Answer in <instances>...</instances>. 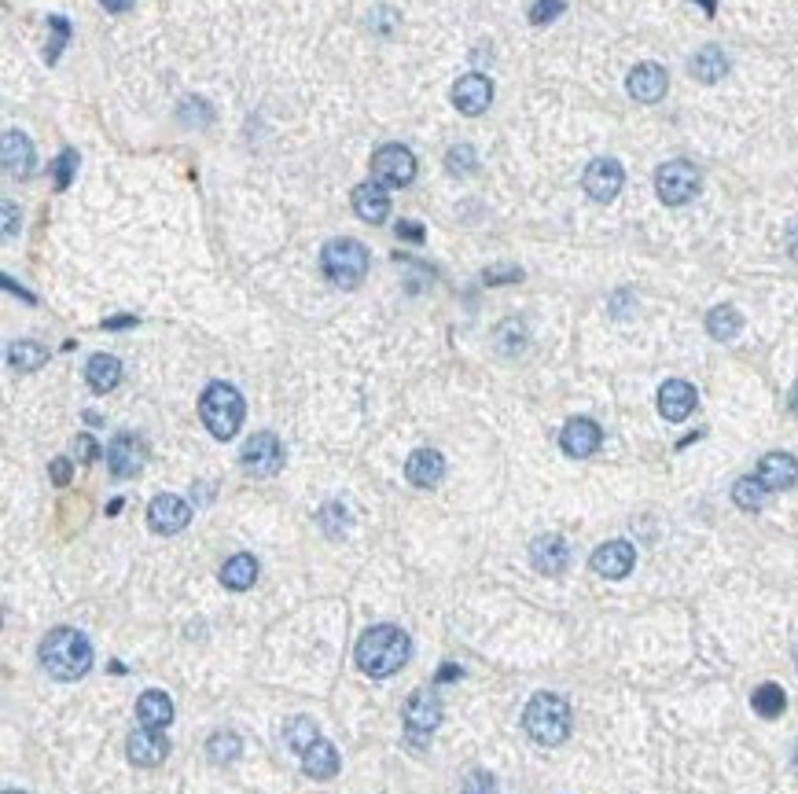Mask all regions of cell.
Returning a JSON list of instances; mask_svg holds the SVG:
<instances>
[{"label": "cell", "instance_id": "obj_3", "mask_svg": "<svg viewBox=\"0 0 798 794\" xmlns=\"http://www.w3.org/2000/svg\"><path fill=\"white\" fill-rule=\"evenodd\" d=\"M526 736L534 739L537 747H559L563 739L570 736V706L563 695L556 692H537L530 703H526L523 714Z\"/></svg>", "mask_w": 798, "mask_h": 794}, {"label": "cell", "instance_id": "obj_27", "mask_svg": "<svg viewBox=\"0 0 798 794\" xmlns=\"http://www.w3.org/2000/svg\"><path fill=\"white\" fill-rule=\"evenodd\" d=\"M137 717L144 728H166L173 721V699L166 692H144L137 699Z\"/></svg>", "mask_w": 798, "mask_h": 794}, {"label": "cell", "instance_id": "obj_50", "mask_svg": "<svg viewBox=\"0 0 798 794\" xmlns=\"http://www.w3.org/2000/svg\"><path fill=\"white\" fill-rule=\"evenodd\" d=\"M787 254H791V258L798 261V225L791 228V232H787Z\"/></svg>", "mask_w": 798, "mask_h": 794}, {"label": "cell", "instance_id": "obj_46", "mask_svg": "<svg viewBox=\"0 0 798 794\" xmlns=\"http://www.w3.org/2000/svg\"><path fill=\"white\" fill-rule=\"evenodd\" d=\"M398 236L412 239V243H423V225H416V221H398V228H394Z\"/></svg>", "mask_w": 798, "mask_h": 794}, {"label": "cell", "instance_id": "obj_30", "mask_svg": "<svg viewBox=\"0 0 798 794\" xmlns=\"http://www.w3.org/2000/svg\"><path fill=\"white\" fill-rule=\"evenodd\" d=\"M45 361H48V350L41 346V342L23 339V342H12V346H8V364H12L15 372H37Z\"/></svg>", "mask_w": 798, "mask_h": 794}, {"label": "cell", "instance_id": "obj_41", "mask_svg": "<svg viewBox=\"0 0 798 794\" xmlns=\"http://www.w3.org/2000/svg\"><path fill=\"white\" fill-rule=\"evenodd\" d=\"M493 791H497V780H493L490 772H471L460 794H493Z\"/></svg>", "mask_w": 798, "mask_h": 794}, {"label": "cell", "instance_id": "obj_35", "mask_svg": "<svg viewBox=\"0 0 798 794\" xmlns=\"http://www.w3.org/2000/svg\"><path fill=\"white\" fill-rule=\"evenodd\" d=\"M445 170L449 173H475L479 170V159H475V148L471 144H456V148L445 151Z\"/></svg>", "mask_w": 798, "mask_h": 794}, {"label": "cell", "instance_id": "obj_21", "mask_svg": "<svg viewBox=\"0 0 798 794\" xmlns=\"http://www.w3.org/2000/svg\"><path fill=\"white\" fill-rule=\"evenodd\" d=\"M354 210L368 225H383L390 214V195L379 181H365L354 188Z\"/></svg>", "mask_w": 798, "mask_h": 794}, {"label": "cell", "instance_id": "obj_14", "mask_svg": "<svg viewBox=\"0 0 798 794\" xmlns=\"http://www.w3.org/2000/svg\"><path fill=\"white\" fill-rule=\"evenodd\" d=\"M699 405V394L692 383H684V379H666L659 386V416L670 423H684Z\"/></svg>", "mask_w": 798, "mask_h": 794}, {"label": "cell", "instance_id": "obj_24", "mask_svg": "<svg viewBox=\"0 0 798 794\" xmlns=\"http://www.w3.org/2000/svg\"><path fill=\"white\" fill-rule=\"evenodd\" d=\"M688 70H692V78L703 81V85H718V81L729 74V56H725L718 45H707L688 59Z\"/></svg>", "mask_w": 798, "mask_h": 794}, {"label": "cell", "instance_id": "obj_22", "mask_svg": "<svg viewBox=\"0 0 798 794\" xmlns=\"http://www.w3.org/2000/svg\"><path fill=\"white\" fill-rule=\"evenodd\" d=\"M445 475V460L442 453L434 449H416V453L405 460V478H409L416 489H434Z\"/></svg>", "mask_w": 798, "mask_h": 794}, {"label": "cell", "instance_id": "obj_51", "mask_svg": "<svg viewBox=\"0 0 798 794\" xmlns=\"http://www.w3.org/2000/svg\"><path fill=\"white\" fill-rule=\"evenodd\" d=\"M460 666H442V673H438V681H453V677H460Z\"/></svg>", "mask_w": 798, "mask_h": 794}, {"label": "cell", "instance_id": "obj_8", "mask_svg": "<svg viewBox=\"0 0 798 794\" xmlns=\"http://www.w3.org/2000/svg\"><path fill=\"white\" fill-rule=\"evenodd\" d=\"M240 464H243V471L254 478H273L276 471L284 467V445H280V438H276L273 431L251 434L240 453Z\"/></svg>", "mask_w": 798, "mask_h": 794}, {"label": "cell", "instance_id": "obj_47", "mask_svg": "<svg viewBox=\"0 0 798 794\" xmlns=\"http://www.w3.org/2000/svg\"><path fill=\"white\" fill-rule=\"evenodd\" d=\"M19 232V214H15V203H4V236H15Z\"/></svg>", "mask_w": 798, "mask_h": 794}, {"label": "cell", "instance_id": "obj_44", "mask_svg": "<svg viewBox=\"0 0 798 794\" xmlns=\"http://www.w3.org/2000/svg\"><path fill=\"white\" fill-rule=\"evenodd\" d=\"M394 19H398V15L390 12V8H376V12L368 15V23L376 26L379 34H390V26H394Z\"/></svg>", "mask_w": 798, "mask_h": 794}, {"label": "cell", "instance_id": "obj_12", "mask_svg": "<svg viewBox=\"0 0 798 794\" xmlns=\"http://www.w3.org/2000/svg\"><path fill=\"white\" fill-rule=\"evenodd\" d=\"M148 522L155 534H181L184 526L192 522V504L181 497H173V493H162V497L151 500L148 508Z\"/></svg>", "mask_w": 798, "mask_h": 794}, {"label": "cell", "instance_id": "obj_25", "mask_svg": "<svg viewBox=\"0 0 798 794\" xmlns=\"http://www.w3.org/2000/svg\"><path fill=\"white\" fill-rule=\"evenodd\" d=\"M85 379H89V386L96 394H107V390H114V386L122 383V361L111 357V353H96L85 364Z\"/></svg>", "mask_w": 798, "mask_h": 794}, {"label": "cell", "instance_id": "obj_48", "mask_svg": "<svg viewBox=\"0 0 798 794\" xmlns=\"http://www.w3.org/2000/svg\"><path fill=\"white\" fill-rule=\"evenodd\" d=\"M100 4H103V8H107V12L122 15V12H129V8L137 4V0H100Z\"/></svg>", "mask_w": 798, "mask_h": 794}, {"label": "cell", "instance_id": "obj_31", "mask_svg": "<svg viewBox=\"0 0 798 794\" xmlns=\"http://www.w3.org/2000/svg\"><path fill=\"white\" fill-rule=\"evenodd\" d=\"M751 706H754V714H758V717L773 721V717H780L787 710V695H784V688H780V684H762V688H754Z\"/></svg>", "mask_w": 798, "mask_h": 794}, {"label": "cell", "instance_id": "obj_2", "mask_svg": "<svg viewBox=\"0 0 798 794\" xmlns=\"http://www.w3.org/2000/svg\"><path fill=\"white\" fill-rule=\"evenodd\" d=\"M412 640L409 633H401L398 625H372L361 640H357V666L368 677H390L409 662Z\"/></svg>", "mask_w": 798, "mask_h": 794}, {"label": "cell", "instance_id": "obj_5", "mask_svg": "<svg viewBox=\"0 0 798 794\" xmlns=\"http://www.w3.org/2000/svg\"><path fill=\"white\" fill-rule=\"evenodd\" d=\"M320 269H324V276H328L335 287L354 291V287L368 276V247L350 236L328 239L324 250H320Z\"/></svg>", "mask_w": 798, "mask_h": 794}, {"label": "cell", "instance_id": "obj_45", "mask_svg": "<svg viewBox=\"0 0 798 794\" xmlns=\"http://www.w3.org/2000/svg\"><path fill=\"white\" fill-rule=\"evenodd\" d=\"M633 306H637V302H633L629 291H618V295L611 298V313H615V317H629V309Z\"/></svg>", "mask_w": 798, "mask_h": 794}, {"label": "cell", "instance_id": "obj_4", "mask_svg": "<svg viewBox=\"0 0 798 794\" xmlns=\"http://www.w3.org/2000/svg\"><path fill=\"white\" fill-rule=\"evenodd\" d=\"M199 416L217 442H228L243 423V394L232 383H210L199 397Z\"/></svg>", "mask_w": 798, "mask_h": 794}, {"label": "cell", "instance_id": "obj_13", "mask_svg": "<svg viewBox=\"0 0 798 794\" xmlns=\"http://www.w3.org/2000/svg\"><path fill=\"white\" fill-rule=\"evenodd\" d=\"M493 103V81L486 74H464L453 85V107L468 118H479L482 111H490Z\"/></svg>", "mask_w": 798, "mask_h": 794}, {"label": "cell", "instance_id": "obj_9", "mask_svg": "<svg viewBox=\"0 0 798 794\" xmlns=\"http://www.w3.org/2000/svg\"><path fill=\"white\" fill-rule=\"evenodd\" d=\"M416 177V155L405 144H387L372 155V181L383 188H405Z\"/></svg>", "mask_w": 798, "mask_h": 794}, {"label": "cell", "instance_id": "obj_15", "mask_svg": "<svg viewBox=\"0 0 798 794\" xmlns=\"http://www.w3.org/2000/svg\"><path fill=\"white\" fill-rule=\"evenodd\" d=\"M126 754L140 769H155L170 758V739L162 736V728H137L126 743Z\"/></svg>", "mask_w": 798, "mask_h": 794}, {"label": "cell", "instance_id": "obj_36", "mask_svg": "<svg viewBox=\"0 0 798 794\" xmlns=\"http://www.w3.org/2000/svg\"><path fill=\"white\" fill-rule=\"evenodd\" d=\"M48 26H52V41H48V48H45V59L48 63H56L59 59V52L67 48V41H70V23L63 19V15H48Z\"/></svg>", "mask_w": 798, "mask_h": 794}, {"label": "cell", "instance_id": "obj_49", "mask_svg": "<svg viewBox=\"0 0 798 794\" xmlns=\"http://www.w3.org/2000/svg\"><path fill=\"white\" fill-rule=\"evenodd\" d=\"M137 324V317H111V320H103V328L107 331H122V328H133Z\"/></svg>", "mask_w": 798, "mask_h": 794}, {"label": "cell", "instance_id": "obj_23", "mask_svg": "<svg viewBox=\"0 0 798 794\" xmlns=\"http://www.w3.org/2000/svg\"><path fill=\"white\" fill-rule=\"evenodd\" d=\"M34 144L26 133L19 129H8L4 133V170L12 173V177H30L34 173Z\"/></svg>", "mask_w": 798, "mask_h": 794}, {"label": "cell", "instance_id": "obj_28", "mask_svg": "<svg viewBox=\"0 0 798 794\" xmlns=\"http://www.w3.org/2000/svg\"><path fill=\"white\" fill-rule=\"evenodd\" d=\"M258 581V559L247 556V552H240V556H232L221 567V585L232 592H247Z\"/></svg>", "mask_w": 798, "mask_h": 794}, {"label": "cell", "instance_id": "obj_38", "mask_svg": "<svg viewBox=\"0 0 798 794\" xmlns=\"http://www.w3.org/2000/svg\"><path fill=\"white\" fill-rule=\"evenodd\" d=\"M497 342H501L504 353H519L526 346V331L519 320H508V324H501V331H497Z\"/></svg>", "mask_w": 798, "mask_h": 794}, {"label": "cell", "instance_id": "obj_33", "mask_svg": "<svg viewBox=\"0 0 798 794\" xmlns=\"http://www.w3.org/2000/svg\"><path fill=\"white\" fill-rule=\"evenodd\" d=\"M240 736L236 732H214L210 736V743H206V758L214 761V765H232V761L240 758Z\"/></svg>", "mask_w": 798, "mask_h": 794}, {"label": "cell", "instance_id": "obj_19", "mask_svg": "<svg viewBox=\"0 0 798 794\" xmlns=\"http://www.w3.org/2000/svg\"><path fill=\"white\" fill-rule=\"evenodd\" d=\"M530 563H534L537 574H548V578H556V574H563L570 563V548L567 541L559 534H541L530 545Z\"/></svg>", "mask_w": 798, "mask_h": 794}, {"label": "cell", "instance_id": "obj_53", "mask_svg": "<svg viewBox=\"0 0 798 794\" xmlns=\"http://www.w3.org/2000/svg\"><path fill=\"white\" fill-rule=\"evenodd\" d=\"M696 4H703V12H707V15L718 12V4H714V0H696Z\"/></svg>", "mask_w": 798, "mask_h": 794}, {"label": "cell", "instance_id": "obj_10", "mask_svg": "<svg viewBox=\"0 0 798 794\" xmlns=\"http://www.w3.org/2000/svg\"><path fill=\"white\" fill-rule=\"evenodd\" d=\"M622 184H626V170H622V162H615V159H593L582 173L585 195L596 199V203H611V199H618Z\"/></svg>", "mask_w": 798, "mask_h": 794}, {"label": "cell", "instance_id": "obj_20", "mask_svg": "<svg viewBox=\"0 0 798 794\" xmlns=\"http://www.w3.org/2000/svg\"><path fill=\"white\" fill-rule=\"evenodd\" d=\"M758 478L769 493H784L798 482V460L791 453H765L758 464Z\"/></svg>", "mask_w": 798, "mask_h": 794}, {"label": "cell", "instance_id": "obj_18", "mask_svg": "<svg viewBox=\"0 0 798 794\" xmlns=\"http://www.w3.org/2000/svg\"><path fill=\"white\" fill-rule=\"evenodd\" d=\"M637 563V548L629 541H607L593 552V570L607 581H622Z\"/></svg>", "mask_w": 798, "mask_h": 794}, {"label": "cell", "instance_id": "obj_6", "mask_svg": "<svg viewBox=\"0 0 798 794\" xmlns=\"http://www.w3.org/2000/svg\"><path fill=\"white\" fill-rule=\"evenodd\" d=\"M699 170L692 166L688 159H673V162H662L659 173H655V192L666 206H684L692 203L699 195Z\"/></svg>", "mask_w": 798, "mask_h": 794}, {"label": "cell", "instance_id": "obj_43", "mask_svg": "<svg viewBox=\"0 0 798 794\" xmlns=\"http://www.w3.org/2000/svg\"><path fill=\"white\" fill-rule=\"evenodd\" d=\"M48 475H52V482H56V486H67L70 475H74V464H70L67 456H56V460L48 464Z\"/></svg>", "mask_w": 798, "mask_h": 794}, {"label": "cell", "instance_id": "obj_42", "mask_svg": "<svg viewBox=\"0 0 798 794\" xmlns=\"http://www.w3.org/2000/svg\"><path fill=\"white\" fill-rule=\"evenodd\" d=\"M74 453H78V464H96V460H100V445H96V438H92V434H78Z\"/></svg>", "mask_w": 798, "mask_h": 794}, {"label": "cell", "instance_id": "obj_37", "mask_svg": "<svg viewBox=\"0 0 798 794\" xmlns=\"http://www.w3.org/2000/svg\"><path fill=\"white\" fill-rule=\"evenodd\" d=\"M563 0H534L530 4V23L534 26H548V23H556L559 15H563Z\"/></svg>", "mask_w": 798, "mask_h": 794}, {"label": "cell", "instance_id": "obj_16", "mask_svg": "<svg viewBox=\"0 0 798 794\" xmlns=\"http://www.w3.org/2000/svg\"><path fill=\"white\" fill-rule=\"evenodd\" d=\"M626 89L637 103H659L666 96V89H670V74L659 63H637L629 70Z\"/></svg>", "mask_w": 798, "mask_h": 794}, {"label": "cell", "instance_id": "obj_26", "mask_svg": "<svg viewBox=\"0 0 798 794\" xmlns=\"http://www.w3.org/2000/svg\"><path fill=\"white\" fill-rule=\"evenodd\" d=\"M302 769H306V776H313V780H331V776L339 772V750L331 747L328 739H317V743L302 754Z\"/></svg>", "mask_w": 798, "mask_h": 794}, {"label": "cell", "instance_id": "obj_29", "mask_svg": "<svg viewBox=\"0 0 798 794\" xmlns=\"http://www.w3.org/2000/svg\"><path fill=\"white\" fill-rule=\"evenodd\" d=\"M707 331H710V339H718V342H732L736 335L743 331V317H740V309L736 306H714L707 313Z\"/></svg>", "mask_w": 798, "mask_h": 794}, {"label": "cell", "instance_id": "obj_11", "mask_svg": "<svg viewBox=\"0 0 798 794\" xmlns=\"http://www.w3.org/2000/svg\"><path fill=\"white\" fill-rule=\"evenodd\" d=\"M148 464V445L137 434H114V442L107 445V467L114 478H137Z\"/></svg>", "mask_w": 798, "mask_h": 794}, {"label": "cell", "instance_id": "obj_34", "mask_svg": "<svg viewBox=\"0 0 798 794\" xmlns=\"http://www.w3.org/2000/svg\"><path fill=\"white\" fill-rule=\"evenodd\" d=\"M765 493H769V489L762 486V478H758V475H747V478H740V482L732 486V500H736L743 511H758V508H762Z\"/></svg>", "mask_w": 798, "mask_h": 794}, {"label": "cell", "instance_id": "obj_55", "mask_svg": "<svg viewBox=\"0 0 798 794\" xmlns=\"http://www.w3.org/2000/svg\"><path fill=\"white\" fill-rule=\"evenodd\" d=\"M4 794H26V791H4Z\"/></svg>", "mask_w": 798, "mask_h": 794}, {"label": "cell", "instance_id": "obj_52", "mask_svg": "<svg viewBox=\"0 0 798 794\" xmlns=\"http://www.w3.org/2000/svg\"><path fill=\"white\" fill-rule=\"evenodd\" d=\"M787 405H791V412L798 416V383L791 386V397H787Z\"/></svg>", "mask_w": 798, "mask_h": 794}, {"label": "cell", "instance_id": "obj_54", "mask_svg": "<svg viewBox=\"0 0 798 794\" xmlns=\"http://www.w3.org/2000/svg\"><path fill=\"white\" fill-rule=\"evenodd\" d=\"M795 772H798V750H795Z\"/></svg>", "mask_w": 798, "mask_h": 794}, {"label": "cell", "instance_id": "obj_40", "mask_svg": "<svg viewBox=\"0 0 798 794\" xmlns=\"http://www.w3.org/2000/svg\"><path fill=\"white\" fill-rule=\"evenodd\" d=\"M482 280H486L490 287L519 284V280H523V269H519V265H493V269H486V273H482Z\"/></svg>", "mask_w": 798, "mask_h": 794}, {"label": "cell", "instance_id": "obj_1", "mask_svg": "<svg viewBox=\"0 0 798 794\" xmlns=\"http://www.w3.org/2000/svg\"><path fill=\"white\" fill-rule=\"evenodd\" d=\"M41 666L48 670L52 681H81L85 673L92 670V644L89 636L78 633V629H67L59 625L41 640Z\"/></svg>", "mask_w": 798, "mask_h": 794}, {"label": "cell", "instance_id": "obj_7", "mask_svg": "<svg viewBox=\"0 0 798 794\" xmlns=\"http://www.w3.org/2000/svg\"><path fill=\"white\" fill-rule=\"evenodd\" d=\"M438 725H442V699H438L431 688L412 692L409 703H405V739L420 750Z\"/></svg>", "mask_w": 798, "mask_h": 794}, {"label": "cell", "instance_id": "obj_39", "mask_svg": "<svg viewBox=\"0 0 798 794\" xmlns=\"http://www.w3.org/2000/svg\"><path fill=\"white\" fill-rule=\"evenodd\" d=\"M52 170H56V188H59V192H67L70 177H74V170H78V151L67 148L56 159V166H52Z\"/></svg>", "mask_w": 798, "mask_h": 794}, {"label": "cell", "instance_id": "obj_32", "mask_svg": "<svg viewBox=\"0 0 798 794\" xmlns=\"http://www.w3.org/2000/svg\"><path fill=\"white\" fill-rule=\"evenodd\" d=\"M317 739H320V732H317V725H313V717H291L284 725V743L295 750V754H306Z\"/></svg>", "mask_w": 798, "mask_h": 794}, {"label": "cell", "instance_id": "obj_17", "mask_svg": "<svg viewBox=\"0 0 798 794\" xmlns=\"http://www.w3.org/2000/svg\"><path fill=\"white\" fill-rule=\"evenodd\" d=\"M604 442V431H600V423L596 420H585V416H574V420L563 427L559 434V445H563V453L574 456V460H585V456H593Z\"/></svg>", "mask_w": 798, "mask_h": 794}]
</instances>
